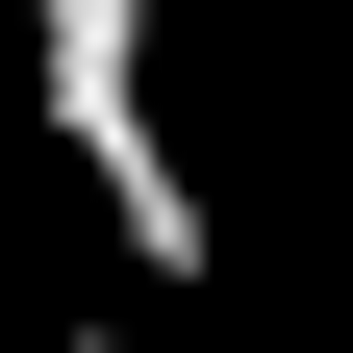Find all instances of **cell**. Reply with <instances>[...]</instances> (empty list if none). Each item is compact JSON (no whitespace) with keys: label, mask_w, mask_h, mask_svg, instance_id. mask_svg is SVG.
<instances>
[{"label":"cell","mask_w":353,"mask_h":353,"mask_svg":"<svg viewBox=\"0 0 353 353\" xmlns=\"http://www.w3.org/2000/svg\"><path fill=\"white\" fill-rule=\"evenodd\" d=\"M76 26H152V51H176V26H202V0H76Z\"/></svg>","instance_id":"1"}]
</instances>
